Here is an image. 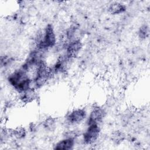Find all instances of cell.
Returning a JSON list of instances; mask_svg holds the SVG:
<instances>
[{"label": "cell", "instance_id": "6da1fadb", "mask_svg": "<svg viewBox=\"0 0 150 150\" xmlns=\"http://www.w3.org/2000/svg\"><path fill=\"white\" fill-rule=\"evenodd\" d=\"M29 73L21 66L8 77V83L19 94L22 93L32 87V79Z\"/></svg>", "mask_w": 150, "mask_h": 150}, {"label": "cell", "instance_id": "7a4b0ae2", "mask_svg": "<svg viewBox=\"0 0 150 150\" xmlns=\"http://www.w3.org/2000/svg\"><path fill=\"white\" fill-rule=\"evenodd\" d=\"M53 76L50 67H49L45 61L41 63L36 69L32 78V87L37 90L45 85Z\"/></svg>", "mask_w": 150, "mask_h": 150}, {"label": "cell", "instance_id": "3957f363", "mask_svg": "<svg viewBox=\"0 0 150 150\" xmlns=\"http://www.w3.org/2000/svg\"><path fill=\"white\" fill-rule=\"evenodd\" d=\"M56 35L53 25L48 23L44 30L42 35L36 40V48L46 50L54 47L56 43Z\"/></svg>", "mask_w": 150, "mask_h": 150}, {"label": "cell", "instance_id": "277c9868", "mask_svg": "<svg viewBox=\"0 0 150 150\" xmlns=\"http://www.w3.org/2000/svg\"><path fill=\"white\" fill-rule=\"evenodd\" d=\"M101 132L99 124H91L87 125V128L83 134V141L87 145L94 144L98 139Z\"/></svg>", "mask_w": 150, "mask_h": 150}, {"label": "cell", "instance_id": "5b68a950", "mask_svg": "<svg viewBox=\"0 0 150 150\" xmlns=\"http://www.w3.org/2000/svg\"><path fill=\"white\" fill-rule=\"evenodd\" d=\"M83 47V43L81 40L76 39L69 41L66 45L64 56L69 60L77 57Z\"/></svg>", "mask_w": 150, "mask_h": 150}, {"label": "cell", "instance_id": "8992f818", "mask_svg": "<svg viewBox=\"0 0 150 150\" xmlns=\"http://www.w3.org/2000/svg\"><path fill=\"white\" fill-rule=\"evenodd\" d=\"M87 117V111L84 108H78L73 110L66 116V121L69 125L81 123Z\"/></svg>", "mask_w": 150, "mask_h": 150}, {"label": "cell", "instance_id": "52a82bcc", "mask_svg": "<svg viewBox=\"0 0 150 150\" xmlns=\"http://www.w3.org/2000/svg\"><path fill=\"white\" fill-rule=\"evenodd\" d=\"M106 115L105 110L100 107H96L92 109L87 120V125L91 124H99Z\"/></svg>", "mask_w": 150, "mask_h": 150}, {"label": "cell", "instance_id": "ba28073f", "mask_svg": "<svg viewBox=\"0 0 150 150\" xmlns=\"http://www.w3.org/2000/svg\"><path fill=\"white\" fill-rule=\"evenodd\" d=\"M75 144V139L64 137L59 141L54 146V149L56 150H70L72 149Z\"/></svg>", "mask_w": 150, "mask_h": 150}, {"label": "cell", "instance_id": "9c48e42d", "mask_svg": "<svg viewBox=\"0 0 150 150\" xmlns=\"http://www.w3.org/2000/svg\"><path fill=\"white\" fill-rule=\"evenodd\" d=\"M19 94L20 100L23 103H30L34 101L36 99H37V94L36 93V90L33 88H31Z\"/></svg>", "mask_w": 150, "mask_h": 150}, {"label": "cell", "instance_id": "30bf717a", "mask_svg": "<svg viewBox=\"0 0 150 150\" xmlns=\"http://www.w3.org/2000/svg\"><path fill=\"white\" fill-rule=\"evenodd\" d=\"M126 9L125 4L119 2H114L110 4L108 7V11L112 15H119L124 13Z\"/></svg>", "mask_w": 150, "mask_h": 150}, {"label": "cell", "instance_id": "8fae6325", "mask_svg": "<svg viewBox=\"0 0 150 150\" xmlns=\"http://www.w3.org/2000/svg\"><path fill=\"white\" fill-rule=\"evenodd\" d=\"M42 125L46 131L52 132L56 128V119L53 117H48L43 121Z\"/></svg>", "mask_w": 150, "mask_h": 150}, {"label": "cell", "instance_id": "7c38bea8", "mask_svg": "<svg viewBox=\"0 0 150 150\" xmlns=\"http://www.w3.org/2000/svg\"><path fill=\"white\" fill-rule=\"evenodd\" d=\"M125 139V134L120 130H116L112 132L111 135V139L115 144H120Z\"/></svg>", "mask_w": 150, "mask_h": 150}, {"label": "cell", "instance_id": "4fadbf2b", "mask_svg": "<svg viewBox=\"0 0 150 150\" xmlns=\"http://www.w3.org/2000/svg\"><path fill=\"white\" fill-rule=\"evenodd\" d=\"M11 135L18 139H23L26 135V130L22 127H18L11 131Z\"/></svg>", "mask_w": 150, "mask_h": 150}, {"label": "cell", "instance_id": "5bb4252c", "mask_svg": "<svg viewBox=\"0 0 150 150\" xmlns=\"http://www.w3.org/2000/svg\"><path fill=\"white\" fill-rule=\"evenodd\" d=\"M149 29L147 25L144 24L139 28L138 30V35L140 39H142V40L146 39L149 36Z\"/></svg>", "mask_w": 150, "mask_h": 150}, {"label": "cell", "instance_id": "9a60e30c", "mask_svg": "<svg viewBox=\"0 0 150 150\" xmlns=\"http://www.w3.org/2000/svg\"><path fill=\"white\" fill-rule=\"evenodd\" d=\"M13 62V59L12 57H9L8 56H2L1 57V66L2 67H6L12 64Z\"/></svg>", "mask_w": 150, "mask_h": 150}]
</instances>
